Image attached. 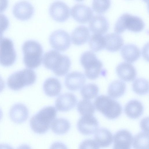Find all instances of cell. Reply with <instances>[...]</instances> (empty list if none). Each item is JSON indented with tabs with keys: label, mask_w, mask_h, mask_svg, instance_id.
I'll return each instance as SVG.
<instances>
[{
	"label": "cell",
	"mask_w": 149,
	"mask_h": 149,
	"mask_svg": "<svg viewBox=\"0 0 149 149\" xmlns=\"http://www.w3.org/2000/svg\"><path fill=\"white\" fill-rule=\"evenodd\" d=\"M44 66L53 71L58 76H63L69 71L71 61L67 56L62 55L55 50H51L45 53L43 58Z\"/></svg>",
	"instance_id": "1"
},
{
	"label": "cell",
	"mask_w": 149,
	"mask_h": 149,
	"mask_svg": "<svg viewBox=\"0 0 149 149\" xmlns=\"http://www.w3.org/2000/svg\"><path fill=\"white\" fill-rule=\"evenodd\" d=\"M56 110L53 106H49L42 108L31 118L30 125L31 129L38 134L46 133L56 119Z\"/></svg>",
	"instance_id": "2"
},
{
	"label": "cell",
	"mask_w": 149,
	"mask_h": 149,
	"mask_svg": "<svg viewBox=\"0 0 149 149\" xmlns=\"http://www.w3.org/2000/svg\"><path fill=\"white\" fill-rule=\"evenodd\" d=\"M22 50L24 63L26 67L35 69L41 64L43 49L39 42L33 40L26 41L22 45Z\"/></svg>",
	"instance_id": "3"
},
{
	"label": "cell",
	"mask_w": 149,
	"mask_h": 149,
	"mask_svg": "<svg viewBox=\"0 0 149 149\" xmlns=\"http://www.w3.org/2000/svg\"><path fill=\"white\" fill-rule=\"evenodd\" d=\"M94 105L97 111L110 119L117 118L122 113L120 104L107 96L102 95L97 97L95 100Z\"/></svg>",
	"instance_id": "4"
},
{
	"label": "cell",
	"mask_w": 149,
	"mask_h": 149,
	"mask_svg": "<svg viewBox=\"0 0 149 149\" xmlns=\"http://www.w3.org/2000/svg\"><path fill=\"white\" fill-rule=\"evenodd\" d=\"M36 79V74L33 70L24 69L11 74L8 79L7 84L11 89L18 91L25 86L33 84Z\"/></svg>",
	"instance_id": "5"
},
{
	"label": "cell",
	"mask_w": 149,
	"mask_h": 149,
	"mask_svg": "<svg viewBox=\"0 0 149 149\" xmlns=\"http://www.w3.org/2000/svg\"><path fill=\"white\" fill-rule=\"evenodd\" d=\"M80 63L85 70L86 77L91 80H94L101 74L103 64L93 52L87 51L81 56Z\"/></svg>",
	"instance_id": "6"
},
{
	"label": "cell",
	"mask_w": 149,
	"mask_h": 149,
	"mask_svg": "<svg viewBox=\"0 0 149 149\" xmlns=\"http://www.w3.org/2000/svg\"><path fill=\"white\" fill-rule=\"evenodd\" d=\"M144 27V23L141 18L126 13L123 14L118 19L114 30L117 34L122 33L126 29L139 32L142 31Z\"/></svg>",
	"instance_id": "7"
},
{
	"label": "cell",
	"mask_w": 149,
	"mask_h": 149,
	"mask_svg": "<svg viewBox=\"0 0 149 149\" xmlns=\"http://www.w3.org/2000/svg\"><path fill=\"white\" fill-rule=\"evenodd\" d=\"M17 55L12 41L4 38L0 42V64L5 67L12 65L16 60Z\"/></svg>",
	"instance_id": "8"
},
{
	"label": "cell",
	"mask_w": 149,
	"mask_h": 149,
	"mask_svg": "<svg viewBox=\"0 0 149 149\" xmlns=\"http://www.w3.org/2000/svg\"><path fill=\"white\" fill-rule=\"evenodd\" d=\"M49 42L52 47L57 51L63 52L70 46L71 40L69 34L65 31L58 30L50 35Z\"/></svg>",
	"instance_id": "9"
},
{
	"label": "cell",
	"mask_w": 149,
	"mask_h": 149,
	"mask_svg": "<svg viewBox=\"0 0 149 149\" xmlns=\"http://www.w3.org/2000/svg\"><path fill=\"white\" fill-rule=\"evenodd\" d=\"M49 12L52 18L58 22H64L67 20L70 16L69 7L64 2L61 1H56L53 3L49 7Z\"/></svg>",
	"instance_id": "10"
},
{
	"label": "cell",
	"mask_w": 149,
	"mask_h": 149,
	"mask_svg": "<svg viewBox=\"0 0 149 149\" xmlns=\"http://www.w3.org/2000/svg\"><path fill=\"white\" fill-rule=\"evenodd\" d=\"M77 126L80 133L88 135L94 134L98 129L99 123L93 115L83 116L79 120Z\"/></svg>",
	"instance_id": "11"
},
{
	"label": "cell",
	"mask_w": 149,
	"mask_h": 149,
	"mask_svg": "<svg viewBox=\"0 0 149 149\" xmlns=\"http://www.w3.org/2000/svg\"><path fill=\"white\" fill-rule=\"evenodd\" d=\"M34 11V8L31 4L25 1L16 3L13 10V14L15 18L23 21L31 19L33 15Z\"/></svg>",
	"instance_id": "12"
},
{
	"label": "cell",
	"mask_w": 149,
	"mask_h": 149,
	"mask_svg": "<svg viewBox=\"0 0 149 149\" xmlns=\"http://www.w3.org/2000/svg\"><path fill=\"white\" fill-rule=\"evenodd\" d=\"M72 17L77 22L85 24L92 18L93 13L89 7L82 4H77L72 7L71 10Z\"/></svg>",
	"instance_id": "13"
},
{
	"label": "cell",
	"mask_w": 149,
	"mask_h": 149,
	"mask_svg": "<svg viewBox=\"0 0 149 149\" xmlns=\"http://www.w3.org/2000/svg\"><path fill=\"white\" fill-rule=\"evenodd\" d=\"M131 133L128 130H122L117 132L113 137L114 149H129L133 140Z\"/></svg>",
	"instance_id": "14"
},
{
	"label": "cell",
	"mask_w": 149,
	"mask_h": 149,
	"mask_svg": "<svg viewBox=\"0 0 149 149\" xmlns=\"http://www.w3.org/2000/svg\"><path fill=\"white\" fill-rule=\"evenodd\" d=\"M77 102L75 96L71 93L62 94L56 99L55 102L56 109L61 111H68L74 108Z\"/></svg>",
	"instance_id": "15"
},
{
	"label": "cell",
	"mask_w": 149,
	"mask_h": 149,
	"mask_svg": "<svg viewBox=\"0 0 149 149\" xmlns=\"http://www.w3.org/2000/svg\"><path fill=\"white\" fill-rule=\"evenodd\" d=\"M84 75L81 72L74 71L68 74L66 76L65 84L68 89L77 91L82 88L86 82Z\"/></svg>",
	"instance_id": "16"
},
{
	"label": "cell",
	"mask_w": 149,
	"mask_h": 149,
	"mask_svg": "<svg viewBox=\"0 0 149 149\" xmlns=\"http://www.w3.org/2000/svg\"><path fill=\"white\" fill-rule=\"evenodd\" d=\"M9 116L11 119L14 123L19 124L25 122L29 116V111L24 104L17 103L13 105L10 108Z\"/></svg>",
	"instance_id": "17"
},
{
	"label": "cell",
	"mask_w": 149,
	"mask_h": 149,
	"mask_svg": "<svg viewBox=\"0 0 149 149\" xmlns=\"http://www.w3.org/2000/svg\"><path fill=\"white\" fill-rule=\"evenodd\" d=\"M116 71L118 77L125 81H133L136 76L135 68L129 63L123 62L120 63L117 66Z\"/></svg>",
	"instance_id": "18"
},
{
	"label": "cell",
	"mask_w": 149,
	"mask_h": 149,
	"mask_svg": "<svg viewBox=\"0 0 149 149\" xmlns=\"http://www.w3.org/2000/svg\"><path fill=\"white\" fill-rule=\"evenodd\" d=\"M109 24L107 18L103 16L97 15L92 17L89 22V28L94 34L102 35L108 31Z\"/></svg>",
	"instance_id": "19"
},
{
	"label": "cell",
	"mask_w": 149,
	"mask_h": 149,
	"mask_svg": "<svg viewBox=\"0 0 149 149\" xmlns=\"http://www.w3.org/2000/svg\"><path fill=\"white\" fill-rule=\"evenodd\" d=\"M105 41V47L108 51L114 52L119 50L124 44L122 37L117 33L108 34L104 36Z\"/></svg>",
	"instance_id": "20"
},
{
	"label": "cell",
	"mask_w": 149,
	"mask_h": 149,
	"mask_svg": "<svg viewBox=\"0 0 149 149\" xmlns=\"http://www.w3.org/2000/svg\"><path fill=\"white\" fill-rule=\"evenodd\" d=\"M90 37L88 28L81 25L76 27L72 33L71 40L72 43L76 45H80L86 43Z\"/></svg>",
	"instance_id": "21"
},
{
	"label": "cell",
	"mask_w": 149,
	"mask_h": 149,
	"mask_svg": "<svg viewBox=\"0 0 149 149\" xmlns=\"http://www.w3.org/2000/svg\"><path fill=\"white\" fill-rule=\"evenodd\" d=\"M121 54L123 58L126 61L133 63L139 58L141 52L139 48L135 45L132 44L125 45L121 50Z\"/></svg>",
	"instance_id": "22"
},
{
	"label": "cell",
	"mask_w": 149,
	"mask_h": 149,
	"mask_svg": "<svg viewBox=\"0 0 149 149\" xmlns=\"http://www.w3.org/2000/svg\"><path fill=\"white\" fill-rule=\"evenodd\" d=\"M95 133L94 140L99 147H107L112 143L113 135L108 129L101 128L98 129Z\"/></svg>",
	"instance_id": "23"
},
{
	"label": "cell",
	"mask_w": 149,
	"mask_h": 149,
	"mask_svg": "<svg viewBox=\"0 0 149 149\" xmlns=\"http://www.w3.org/2000/svg\"><path fill=\"white\" fill-rule=\"evenodd\" d=\"M125 112L127 116L132 119H136L142 114L143 107L141 102L137 100H132L126 104Z\"/></svg>",
	"instance_id": "24"
},
{
	"label": "cell",
	"mask_w": 149,
	"mask_h": 149,
	"mask_svg": "<svg viewBox=\"0 0 149 149\" xmlns=\"http://www.w3.org/2000/svg\"><path fill=\"white\" fill-rule=\"evenodd\" d=\"M43 89L45 94L50 97H55L58 95L61 90V85L57 79L50 77L45 81Z\"/></svg>",
	"instance_id": "25"
},
{
	"label": "cell",
	"mask_w": 149,
	"mask_h": 149,
	"mask_svg": "<svg viewBox=\"0 0 149 149\" xmlns=\"http://www.w3.org/2000/svg\"><path fill=\"white\" fill-rule=\"evenodd\" d=\"M126 88V84L123 81L120 80L113 81L109 86L108 94L114 99L120 97L125 93Z\"/></svg>",
	"instance_id": "26"
},
{
	"label": "cell",
	"mask_w": 149,
	"mask_h": 149,
	"mask_svg": "<svg viewBox=\"0 0 149 149\" xmlns=\"http://www.w3.org/2000/svg\"><path fill=\"white\" fill-rule=\"evenodd\" d=\"M70 127V122L67 119L59 118L55 119L52 122L51 127L55 134L62 135L68 132Z\"/></svg>",
	"instance_id": "27"
},
{
	"label": "cell",
	"mask_w": 149,
	"mask_h": 149,
	"mask_svg": "<svg viewBox=\"0 0 149 149\" xmlns=\"http://www.w3.org/2000/svg\"><path fill=\"white\" fill-rule=\"evenodd\" d=\"M132 142L134 148L148 149V132L143 131L138 133L134 136Z\"/></svg>",
	"instance_id": "28"
},
{
	"label": "cell",
	"mask_w": 149,
	"mask_h": 149,
	"mask_svg": "<svg viewBox=\"0 0 149 149\" xmlns=\"http://www.w3.org/2000/svg\"><path fill=\"white\" fill-rule=\"evenodd\" d=\"M89 45L93 52H97L105 47V41L104 36L102 35L94 34L89 38Z\"/></svg>",
	"instance_id": "29"
},
{
	"label": "cell",
	"mask_w": 149,
	"mask_h": 149,
	"mask_svg": "<svg viewBox=\"0 0 149 149\" xmlns=\"http://www.w3.org/2000/svg\"><path fill=\"white\" fill-rule=\"evenodd\" d=\"M77 109L82 116L93 115L95 110L94 106L92 102L88 100L84 99L78 102Z\"/></svg>",
	"instance_id": "30"
},
{
	"label": "cell",
	"mask_w": 149,
	"mask_h": 149,
	"mask_svg": "<svg viewBox=\"0 0 149 149\" xmlns=\"http://www.w3.org/2000/svg\"><path fill=\"white\" fill-rule=\"evenodd\" d=\"M132 87L133 91L136 94L144 95L148 92V81L144 78H137L133 82Z\"/></svg>",
	"instance_id": "31"
},
{
	"label": "cell",
	"mask_w": 149,
	"mask_h": 149,
	"mask_svg": "<svg viewBox=\"0 0 149 149\" xmlns=\"http://www.w3.org/2000/svg\"><path fill=\"white\" fill-rule=\"evenodd\" d=\"M99 91L98 87L96 84L89 83L82 87L80 93L84 99L89 100L95 97L98 94Z\"/></svg>",
	"instance_id": "32"
},
{
	"label": "cell",
	"mask_w": 149,
	"mask_h": 149,
	"mask_svg": "<svg viewBox=\"0 0 149 149\" xmlns=\"http://www.w3.org/2000/svg\"><path fill=\"white\" fill-rule=\"evenodd\" d=\"M111 4V0H93L92 7L96 13L102 14L109 9Z\"/></svg>",
	"instance_id": "33"
},
{
	"label": "cell",
	"mask_w": 149,
	"mask_h": 149,
	"mask_svg": "<svg viewBox=\"0 0 149 149\" xmlns=\"http://www.w3.org/2000/svg\"><path fill=\"white\" fill-rule=\"evenodd\" d=\"M79 148L81 149H98L100 147L94 140L88 139L84 141L80 144Z\"/></svg>",
	"instance_id": "34"
},
{
	"label": "cell",
	"mask_w": 149,
	"mask_h": 149,
	"mask_svg": "<svg viewBox=\"0 0 149 149\" xmlns=\"http://www.w3.org/2000/svg\"><path fill=\"white\" fill-rule=\"evenodd\" d=\"M9 25L7 17L5 15L0 13V32L3 33L8 28Z\"/></svg>",
	"instance_id": "35"
},
{
	"label": "cell",
	"mask_w": 149,
	"mask_h": 149,
	"mask_svg": "<svg viewBox=\"0 0 149 149\" xmlns=\"http://www.w3.org/2000/svg\"><path fill=\"white\" fill-rule=\"evenodd\" d=\"M148 118H144L141 121L140 125L143 131L148 132Z\"/></svg>",
	"instance_id": "36"
},
{
	"label": "cell",
	"mask_w": 149,
	"mask_h": 149,
	"mask_svg": "<svg viewBox=\"0 0 149 149\" xmlns=\"http://www.w3.org/2000/svg\"><path fill=\"white\" fill-rule=\"evenodd\" d=\"M8 4V0H0V13L3 12L6 10Z\"/></svg>",
	"instance_id": "37"
},
{
	"label": "cell",
	"mask_w": 149,
	"mask_h": 149,
	"mask_svg": "<svg viewBox=\"0 0 149 149\" xmlns=\"http://www.w3.org/2000/svg\"><path fill=\"white\" fill-rule=\"evenodd\" d=\"M5 87L4 82L0 76V93L4 89Z\"/></svg>",
	"instance_id": "38"
},
{
	"label": "cell",
	"mask_w": 149,
	"mask_h": 149,
	"mask_svg": "<svg viewBox=\"0 0 149 149\" xmlns=\"http://www.w3.org/2000/svg\"><path fill=\"white\" fill-rule=\"evenodd\" d=\"M3 116V113L2 110L0 108V121L1 119Z\"/></svg>",
	"instance_id": "39"
},
{
	"label": "cell",
	"mask_w": 149,
	"mask_h": 149,
	"mask_svg": "<svg viewBox=\"0 0 149 149\" xmlns=\"http://www.w3.org/2000/svg\"><path fill=\"white\" fill-rule=\"evenodd\" d=\"M3 33L0 32V42L3 38Z\"/></svg>",
	"instance_id": "40"
},
{
	"label": "cell",
	"mask_w": 149,
	"mask_h": 149,
	"mask_svg": "<svg viewBox=\"0 0 149 149\" xmlns=\"http://www.w3.org/2000/svg\"><path fill=\"white\" fill-rule=\"evenodd\" d=\"M142 0L146 3L148 2V0Z\"/></svg>",
	"instance_id": "41"
},
{
	"label": "cell",
	"mask_w": 149,
	"mask_h": 149,
	"mask_svg": "<svg viewBox=\"0 0 149 149\" xmlns=\"http://www.w3.org/2000/svg\"><path fill=\"white\" fill-rule=\"evenodd\" d=\"M77 1H81L84 0H75Z\"/></svg>",
	"instance_id": "42"
}]
</instances>
